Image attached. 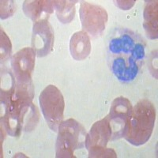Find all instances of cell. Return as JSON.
I'll use <instances>...</instances> for the list:
<instances>
[{
    "mask_svg": "<svg viewBox=\"0 0 158 158\" xmlns=\"http://www.w3.org/2000/svg\"><path fill=\"white\" fill-rule=\"evenodd\" d=\"M146 43L142 35L128 28L117 27L107 40V62L118 81L127 84L140 74L145 63Z\"/></svg>",
    "mask_w": 158,
    "mask_h": 158,
    "instance_id": "cell-1",
    "label": "cell"
},
{
    "mask_svg": "<svg viewBox=\"0 0 158 158\" xmlns=\"http://www.w3.org/2000/svg\"><path fill=\"white\" fill-rule=\"evenodd\" d=\"M156 121L154 105L147 99L140 100L132 108L129 127L125 139L135 146H140L149 140Z\"/></svg>",
    "mask_w": 158,
    "mask_h": 158,
    "instance_id": "cell-2",
    "label": "cell"
},
{
    "mask_svg": "<svg viewBox=\"0 0 158 158\" xmlns=\"http://www.w3.org/2000/svg\"><path fill=\"white\" fill-rule=\"evenodd\" d=\"M56 145L57 158L75 157L74 151L85 147L87 132L84 127L74 118L63 121L58 128Z\"/></svg>",
    "mask_w": 158,
    "mask_h": 158,
    "instance_id": "cell-3",
    "label": "cell"
},
{
    "mask_svg": "<svg viewBox=\"0 0 158 158\" xmlns=\"http://www.w3.org/2000/svg\"><path fill=\"white\" fill-rule=\"evenodd\" d=\"M111 125L108 116L97 121L87 133L85 147L89 151V157H117L115 150L107 148L111 141Z\"/></svg>",
    "mask_w": 158,
    "mask_h": 158,
    "instance_id": "cell-4",
    "label": "cell"
},
{
    "mask_svg": "<svg viewBox=\"0 0 158 158\" xmlns=\"http://www.w3.org/2000/svg\"><path fill=\"white\" fill-rule=\"evenodd\" d=\"M40 106L48 126L57 132L59 124L63 122L65 101L61 91L54 85H48L40 95Z\"/></svg>",
    "mask_w": 158,
    "mask_h": 158,
    "instance_id": "cell-5",
    "label": "cell"
},
{
    "mask_svg": "<svg viewBox=\"0 0 158 158\" xmlns=\"http://www.w3.org/2000/svg\"><path fill=\"white\" fill-rule=\"evenodd\" d=\"M82 30L93 38H98L105 30L108 15L101 6L82 1L79 10Z\"/></svg>",
    "mask_w": 158,
    "mask_h": 158,
    "instance_id": "cell-6",
    "label": "cell"
},
{
    "mask_svg": "<svg viewBox=\"0 0 158 158\" xmlns=\"http://www.w3.org/2000/svg\"><path fill=\"white\" fill-rule=\"evenodd\" d=\"M132 108L131 101L126 97H117L112 101L109 114L107 115L112 131L111 141L118 140L126 137Z\"/></svg>",
    "mask_w": 158,
    "mask_h": 158,
    "instance_id": "cell-7",
    "label": "cell"
},
{
    "mask_svg": "<svg viewBox=\"0 0 158 158\" xmlns=\"http://www.w3.org/2000/svg\"><path fill=\"white\" fill-rule=\"evenodd\" d=\"M55 35L48 18L33 22L32 34V48L39 58L48 56L53 50Z\"/></svg>",
    "mask_w": 158,
    "mask_h": 158,
    "instance_id": "cell-8",
    "label": "cell"
},
{
    "mask_svg": "<svg viewBox=\"0 0 158 158\" xmlns=\"http://www.w3.org/2000/svg\"><path fill=\"white\" fill-rule=\"evenodd\" d=\"M36 56V52L32 48L21 49L13 56L11 67L17 83H32V74L34 70Z\"/></svg>",
    "mask_w": 158,
    "mask_h": 158,
    "instance_id": "cell-9",
    "label": "cell"
},
{
    "mask_svg": "<svg viewBox=\"0 0 158 158\" xmlns=\"http://www.w3.org/2000/svg\"><path fill=\"white\" fill-rule=\"evenodd\" d=\"M55 10V1L36 0L25 1L23 3V11L25 15L32 20L37 22L39 20L48 18Z\"/></svg>",
    "mask_w": 158,
    "mask_h": 158,
    "instance_id": "cell-10",
    "label": "cell"
},
{
    "mask_svg": "<svg viewBox=\"0 0 158 158\" xmlns=\"http://www.w3.org/2000/svg\"><path fill=\"white\" fill-rule=\"evenodd\" d=\"M70 52L72 58L77 61H82L91 52L90 36L85 31H78L72 35L70 40Z\"/></svg>",
    "mask_w": 158,
    "mask_h": 158,
    "instance_id": "cell-11",
    "label": "cell"
},
{
    "mask_svg": "<svg viewBox=\"0 0 158 158\" xmlns=\"http://www.w3.org/2000/svg\"><path fill=\"white\" fill-rule=\"evenodd\" d=\"M144 9L143 27L150 40L157 38V1H146Z\"/></svg>",
    "mask_w": 158,
    "mask_h": 158,
    "instance_id": "cell-12",
    "label": "cell"
},
{
    "mask_svg": "<svg viewBox=\"0 0 158 158\" xmlns=\"http://www.w3.org/2000/svg\"><path fill=\"white\" fill-rule=\"evenodd\" d=\"M77 1H55V10L58 20L63 24H68L75 16Z\"/></svg>",
    "mask_w": 158,
    "mask_h": 158,
    "instance_id": "cell-13",
    "label": "cell"
},
{
    "mask_svg": "<svg viewBox=\"0 0 158 158\" xmlns=\"http://www.w3.org/2000/svg\"><path fill=\"white\" fill-rule=\"evenodd\" d=\"M12 46L10 40L1 28V61L6 62L10 58Z\"/></svg>",
    "mask_w": 158,
    "mask_h": 158,
    "instance_id": "cell-14",
    "label": "cell"
},
{
    "mask_svg": "<svg viewBox=\"0 0 158 158\" xmlns=\"http://www.w3.org/2000/svg\"><path fill=\"white\" fill-rule=\"evenodd\" d=\"M1 18L6 19L12 16L15 13V5L13 1H2L1 2Z\"/></svg>",
    "mask_w": 158,
    "mask_h": 158,
    "instance_id": "cell-15",
    "label": "cell"
}]
</instances>
